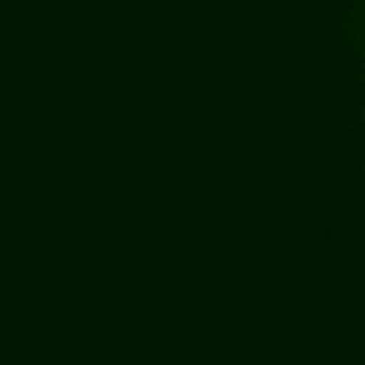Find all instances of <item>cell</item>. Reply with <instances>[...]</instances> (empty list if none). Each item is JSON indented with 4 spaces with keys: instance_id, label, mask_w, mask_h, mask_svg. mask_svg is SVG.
Instances as JSON below:
<instances>
[{
    "instance_id": "obj_1",
    "label": "cell",
    "mask_w": 365,
    "mask_h": 365,
    "mask_svg": "<svg viewBox=\"0 0 365 365\" xmlns=\"http://www.w3.org/2000/svg\"><path fill=\"white\" fill-rule=\"evenodd\" d=\"M357 40L365 48V0H357Z\"/></svg>"
}]
</instances>
